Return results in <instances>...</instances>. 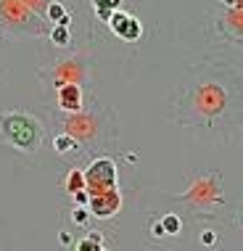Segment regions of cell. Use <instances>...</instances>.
Here are the masks:
<instances>
[{
  "mask_svg": "<svg viewBox=\"0 0 243 251\" xmlns=\"http://www.w3.org/2000/svg\"><path fill=\"white\" fill-rule=\"evenodd\" d=\"M87 214H90L87 209L80 206V209H74V212H71V219H74L77 225H85V222H87Z\"/></svg>",
  "mask_w": 243,
  "mask_h": 251,
  "instance_id": "obj_13",
  "label": "cell"
},
{
  "mask_svg": "<svg viewBox=\"0 0 243 251\" xmlns=\"http://www.w3.org/2000/svg\"><path fill=\"white\" fill-rule=\"evenodd\" d=\"M122 3V0H93V8H95V14H98V19L103 21H108L114 16V8Z\"/></svg>",
  "mask_w": 243,
  "mask_h": 251,
  "instance_id": "obj_7",
  "label": "cell"
},
{
  "mask_svg": "<svg viewBox=\"0 0 243 251\" xmlns=\"http://www.w3.org/2000/svg\"><path fill=\"white\" fill-rule=\"evenodd\" d=\"M0 135L24 153H35L42 140V124L35 117L14 111V114H0Z\"/></svg>",
  "mask_w": 243,
  "mask_h": 251,
  "instance_id": "obj_1",
  "label": "cell"
},
{
  "mask_svg": "<svg viewBox=\"0 0 243 251\" xmlns=\"http://www.w3.org/2000/svg\"><path fill=\"white\" fill-rule=\"evenodd\" d=\"M122 206V199H119V190H106V193H95L90 196V214H95V217H114V214L119 212Z\"/></svg>",
  "mask_w": 243,
  "mask_h": 251,
  "instance_id": "obj_3",
  "label": "cell"
},
{
  "mask_svg": "<svg viewBox=\"0 0 243 251\" xmlns=\"http://www.w3.org/2000/svg\"><path fill=\"white\" fill-rule=\"evenodd\" d=\"M161 225H164V233H169V235H177L180 233V219L174 217V214H167V217L161 219Z\"/></svg>",
  "mask_w": 243,
  "mask_h": 251,
  "instance_id": "obj_12",
  "label": "cell"
},
{
  "mask_svg": "<svg viewBox=\"0 0 243 251\" xmlns=\"http://www.w3.org/2000/svg\"><path fill=\"white\" fill-rule=\"evenodd\" d=\"M85 180H87L90 196L114 190V185H117V164L111 159H95L87 167V172H85Z\"/></svg>",
  "mask_w": 243,
  "mask_h": 251,
  "instance_id": "obj_2",
  "label": "cell"
},
{
  "mask_svg": "<svg viewBox=\"0 0 243 251\" xmlns=\"http://www.w3.org/2000/svg\"><path fill=\"white\" fill-rule=\"evenodd\" d=\"M48 16H51V21L64 24V27H66V11H64V5H61V3H51V5H48Z\"/></svg>",
  "mask_w": 243,
  "mask_h": 251,
  "instance_id": "obj_11",
  "label": "cell"
},
{
  "mask_svg": "<svg viewBox=\"0 0 243 251\" xmlns=\"http://www.w3.org/2000/svg\"><path fill=\"white\" fill-rule=\"evenodd\" d=\"M108 24H111L114 34H119L122 40H127V43L140 37V21H138L135 16H130V14H122L119 11V14H114L111 19H108Z\"/></svg>",
  "mask_w": 243,
  "mask_h": 251,
  "instance_id": "obj_4",
  "label": "cell"
},
{
  "mask_svg": "<svg viewBox=\"0 0 243 251\" xmlns=\"http://www.w3.org/2000/svg\"><path fill=\"white\" fill-rule=\"evenodd\" d=\"M58 106L64 111H80L82 109V90H80V85H61L58 87Z\"/></svg>",
  "mask_w": 243,
  "mask_h": 251,
  "instance_id": "obj_5",
  "label": "cell"
},
{
  "mask_svg": "<svg viewBox=\"0 0 243 251\" xmlns=\"http://www.w3.org/2000/svg\"><path fill=\"white\" fill-rule=\"evenodd\" d=\"M51 40H53V45H58V48H66V45H69V29H66L64 24H56V29H53Z\"/></svg>",
  "mask_w": 243,
  "mask_h": 251,
  "instance_id": "obj_10",
  "label": "cell"
},
{
  "mask_svg": "<svg viewBox=\"0 0 243 251\" xmlns=\"http://www.w3.org/2000/svg\"><path fill=\"white\" fill-rule=\"evenodd\" d=\"M77 148V140L71 135H56V140H53V151L56 153H71Z\"/></svg>",
  "mask_w": 243,
  "mask_h": 251,
  "instance_id": "obj_8",
  "label": "cell"
},
{
  "mask_svg": "<svg viewBox=\"0 0 243 251\" xmlns=\"http://www.w3.org/2000/svg\"><path fill=\"white\" fill-rule=\"evenodd\" d=\"M64 188H66V193H71V196H77V193H82V190H87V180H85V172L71 169L69 175H66V180H64Z\"/></svg>",
  "mask_w": 243,
  "mask_h": 251,
  "instance_id": "obj_6",
  "label": "cell"
},
{
  "mask_svg": "<svg viewBox=\"0 0 243 251\" xmlns=\"http://www.w3.org/2000/svg\"><path fill=\"white\" fill-rule=\"evenodd\" d=\"M77 251H106V249L101 246V235L90 233L87 238H82V241L77 243Z\"/></svg>",
  "mask_w": 243,
  "mask_h": 251,
  "instance_id": "obj_9",
  "label": "cell"
}]
</instances>
